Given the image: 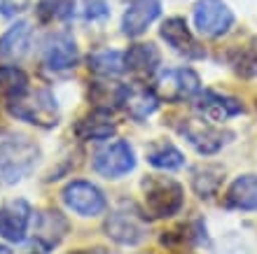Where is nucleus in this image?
<instances>
[{"instance_id": "obj_1", "label": "nucleus", "mask_w": 257, "mask_h": 254, "mask_svg": "<svg viewBox=\"0 0 257 254\" xmlns=\"http://www.w3.org/2000/svg\"><path fill=\"white\" fill-rule=\"evenodd\" d=\"M40 147L26 135H10L0 140V184L12 187L35 170Z\"/></svg>"}, {"instance_id": "obj_2", "label": "nucleus", "mask_w": 257, "mask_h": 254, "mask_svg": "<svg viewBox=\"0 0 257 254\" xmlns=\"http://www.w3.org/2000/svg\"><path fill=\"white\" fill-rule=\"evenodd\" d=\"M143 203L150 219H166L183 210L185 189L183 184L166 175H148L143 180Z\"/></svg>"}, {"instance_id": "obj_3", "label": "nucleus", "mask_w": 257, "mask_h": 254, "mask_svg": "<svg viewBox=\"0 0 257 254\" xmlns=\"http://www.w3.org/2000/svg\"><path fill=\"white\" fill-rule=\"evenodd\" d=\"M7 112L12 114L14 119L26 121V124L38 128H54L61 119L59 103H56L54 94L47 89H38V91L28 89L26 94L7 101Z\"/></svg>"}, {"instance_id": "obj_4", "label": "nucleus", "mask_w": 257, "mask_h": 254, "mask_svg": "<svg viewBox=\"0 0 257 254\" xmlns=\"http://www.w3.org/2000/svg\"><path fill=\"white\" fill-rule=\"evenodd\" d=\"M105 235L117 245L136 247L148 238V214L131 201H124L105 217Z\"/></svg>"}, {"instance_id": "obj_5", "label": "nucleus", "mask_w": 257, "mask_h": 254, "mask_svg": "<svg viewBox=\"0 0 257 254\" xmlns=\"http://www.w3.org/2000/svg\"><path fill=\"white\" fill-rule=\"evenodd\" d=\"M178 133L190 142L192 147L201 156H213L234 138L231 131H222L215 128V124H210L206 119H183L178 124Z\"/></svg>"}, {"instance_id": "obj_6", "label": "nucleus", "mask_w": 257, "mask_h": 254, "mask_svg": "<svg viewBox=\"0 0 257 254\" xmlns=\"http://www.w3.org/2000/svg\"><path fill=\"white\" fill-rule=\"evenodd\" d=\"M155 91L162 103H183L201 91V80L192 68H171L157 77Z\"/></svg>"}, {"instance_id": "obj_7", "label": "nucleus", "mask_w": 257, "mask_h": 254, "mask_svg": "<svg viewBox=\"0 0 257 254\" xmlns=\"http://www.w3.org/2000/svg\"><path fill=\"white\" fill-rule=\"evenodd\" d=\"M234 12L224 0H199L194 7V26L203 38H222L234 26Z\"/></svg>"}, {"instance_id": "obj_8", "label": "nucleus", "mask_w": 257, "mask_h": 254, "mask_svg": "<svg viewBox=\"0 0 257 254\" xmlns=\"http://www.w3.org/2000/svg\"><path fill=\"white\" fill-rule=\"evenodd\" d=\"M61 198L66 203V207H70L75 214L80 217H98V214L105 212L108 201H105V194L101 189L91 184L87 180H73L68 182L61 191Z\"/></svg>"}, {"instance_id": "obj_9", "label": "nucleus", "mask_w": 257, "mask_h": 254, "mask_svg": "<svg viewBox=\"0 0 257 254\" xmlns=\"http://www.w3.org/2000/svg\"><path fill=\"white\" fill-rule=\"evenodd\" d=\"M136 168L134 147L126 140H115L94 154V170L105 180H119Z\"/></svg>"}, {"instance_id": "obj_10", "label": "nucleus", "mask_w": 257, "mask_h": 254, "mask_svg": "<svg viewBox=\"0 0 257 254\" xmlns=\"http://www.w3.org/2000/svg\"><path fill=\"white\" fill-rule=\"evenodd\" d=\"M33 221V207L24 198H14L0 205V238L7 242H24Z\"/></svg>"}, {"instance_id": "obj_11", "label": "nucleus", "mask_w": 257, "mask_h": 254, "mask_svg": "<svg viewBox=\"0 0 257 254\" xmlns=\"http://www.w3.org/2000/svg\"><path fill=\"white\" fill-rule=\"evenodd\" d=\"M194 110L196 114H201L210 124H222V121L243 114V105L241 101L231 98L227 94H217V91H199L194 96Z\"/></svg>"}, {"instance_id": "obj_12", "label": "nucleus", "mask_w": 257, "mask_h": 254, "mask_svg": "<svg viewBox=\"0 0 257 254\" xmlns=\"http://www.w3.org/2000/svg\"><path fill=\"white\" fill-rule=\"evenodd\" d=\"M159 35H162V40L169 45L171 49L185 59H203L206 52L203 47L196 42V38L192 35L190 26H187V21L183 17H171L162 24L159 28Z\"/></svg>"}, {"instance_id": "obj_13", "label": "nucleus", "mask_w": 257, "mask_h": 254, "mask_svg": "<svg viewBox=\"0 0 257 254\" xmlns=\"http://www.w3.org/2000/svg\"><path fill=\"white\" fill-rule=\"evenodd\" d=\"M42 61H45V66H47L49 70H54V73L75 68L77 61H80V49H77L75 38L70 33L49 35L47 42H45V49H42Z\"/></svg>"}, {"instance_id": "obj_14", "label": "nucleus", "mask_w": 257, "mask_h": 254, "mask_svg": "<svg viewBox=\"0 0 257 254\" xmlns=\"http://www.w3.org/2000/svg\"><path fill=\"white\" fill-rule=\"evenodd\" d=\"M162 14V0H131L122 17V33L126 38H138L152 26Z\"/></svg>"}, {"instance_id": "obj_15", "label": "nucleus", "mask_w": 257, "mask_h": 254, "mask_svg": "<svg viewBox=\"0 0 257 254\" xmlns=\"http://www.w3.org/2000/svg\"><path fill=\"white\" fill-rule=\"evenodd\" d=\"M68 231H70V221L66 219V214L54 210V207L42 210L35 217V242L45 252L54 249L56 245H61V240L68 235Z\"/></svg>"}, {"instance_id": "obj_16", "label": "nucleus", "mask_w": 257, "mask_h": 254, "mask_svg": "<svg viewBox=\"0 0 257 254\" xmlns=\"http://www.w3.org/2000/svg\"><path fill=\"white\" fill-rule=\"evenodd\" d=\"M159 96H157L155 87H148L145 82H134L124 87V96H122V107L126 110V114L136 121H143L152 117L159 107Z\"/></svg>"}, {"instance_id": "obj_17", "label": "nucleus", "mask_w": 257, "mask_h": 254, "mask_svg": "<svg viewBox=\"0 0 257 254\" xmlns=\"http://www.w3.org/2000/svg\"><path fill=\"white\" fill-rule=\"evenodd\" d=\"M162 54L152 42H136L124 52V68L138 80H150L159 70Z\"/></svg>"}, {"instance_id": "obj_18", "label": "nucleus", "mask_w": 257, "mask_h": 254, "mask_svg": "<svg viewBox=\"0 0 257 254\" xmlns=\"http://www.w3.org/2000/svg\"><path fill=\"white\" fill-rule=\"evenodd\" d=\"M117 133V124L105 110H94V112L84 114L77 124H75V135L82 142H96V140H110Z\"/></svg>"}, {"instance_id": "obj_19", "label": "nucleus", "mask_w": 257, "mask_h": 254, "mask_svg": "<svg viewBox=\"0 0 257 254\" xmlns=\"http://www.w3.org/2000/svg\"><path fill=\"white\" fill-rule=\"evenodd\" d=\"M33 28L28 21H17L0 35V59L5 61H21L31 49Z\"/></svg>"}, {"instance_id": "obj_20", "label": "nucleus", "mask_w": 257, "mask_h": 254, "mask_svg": "<svg viewBox=\"0 0 257 254\" xmlns=\"http://www.w3.org/2000/svg\"><path fill=\"white\" fill-rule=\"evenodd\" d=\"M224 205L231 210L255 212L257 210V175H238L224 194Z\"/></svg>"}, {"instance_id": "obj_21", "label": "nucleus", "mask_w": 257, "mask_h": 254, "mask_svg": "<svg viewBox=\"0 0 257 254\" xmlns=\"http://www.w3.org/2000/svg\"><path fill=\"white\" fill-rule=\"evenodd\" d=\"M148 163L157 170H164V173H169V170H180L185 166V156L183 152L176 147V145H171L166 140H157L152 142L148 147Z\"/></svg>"}, {"instance_id": "obj_22", "label": "nucleus", "mask_w": 257, "mask_h": 254, "mask_svg": "<svg viewBox=\"0 0 257 254\" xmlns=\"http://www.w3.org/2000/svg\"><path fill=\"white\" fill-rule=\"evenodd\" d=\"M222 177H224L222 166L203 163V166L192 170V189H194V194L199 198H210V196L217 194V189L222 184Z\"/></svg>"}, {"instance_id": "obj_23", "label": "nucleus", "mask_w": 257, "mask_h": 254, "mask_svg": "<svg viewBox=\"0 0 257 254\" xmlns=\"http://www.w3.org/2000/svg\"><path fill=\"white\" fill-rule=\"evenodd\" d=\"M89 70H91L96 77H103V80L119 77L122 73H126V68H124V54L115 52V49L94 52L89 56Z\"/></svg>"}, {"instance_id": "obj_24", "label": "nucleus", "mask_w": 257, "mask_h": 254, "mask_svg": "<svg viewBox=\"0 0 257 254\" xmlns=\"http://www.w3.org/2000/svg\"><path fill=\"white\" fill-rule=\"evenodd\" d=\"M28 75L19 66H0V96L12 101L28 91Z\"/></svg>"}, {"instance_id": "obj_25", "label": "nucleus", "mask_w": 257, "mask_h": 254, "mask_svg": "<svg viewBox=\"0 0 257 254\" xmlns=\"http://www.w3.org/2000/svg\"><path fill=\"white\" fill-rule=\"evenodd\" d=\"M122 96L124 87L122 84H112V82H96L91 91H89V98L96 105V110H105V112H112L117 107H122Z\"/></svg>"}, {"instance_id": "obj_26", "label": "nucleus", "mask_w": 257, "mask_h": 254, "mask_svg": "<svg viewBox=\"0 0 257 254\" xmlns=\"http://www.w3.org/2000/svg\"><path fill=\"white\" fill-rule=\"evenodd\" d=\"M229 66L241 77H257V42L252 45H236L229 52Z\"/></svg>"}, {"instance_id": "obj_27", "label": "nucleus", "mask_w": 257, "mask_h": 254, "mask_svg": "<svg viewBox=\"0 0 257 254\" xmlns=\"http://www.w3.org/2000/svg\"><path fill=\"white\" fill-rule=\"evenodd\" d=\"M75 0H40L38 3V17L42 21H59L73 17Z\"/></svg>"}, {"instance_id": "obj_28", "label": "nucleus", "mask_w": 257, "mask_h": 254, "mask_svg": "<svg viewBox=\"0 0 257 254\" xmlns=\"http://www.w3.org/2000/svg\"><path fill=\"white\" fill-rule=\"evenodd\" d=\"M110 17V5L105 0H84L82 3V19L91 21V24H98V21H105Z\"/></svg>"}, {"instance_id": "obj_29", "label": "nucleus", "mask_w": 257, "mask_h": 254, "mask_svg": "<svg viewBox=\"0 0 257 254\" xmlns=\"http://www.w3.org/2000/svg\"><path fill=\"white\" fill-rule=\"evenodd\" d=\"M70 254H108L103 247H94V249H75V252H70Z\"/></svg>"}, {"instance_id": "obj_30", "label": "nucleus", "mask_w": 257, "mask_h": 254, "mask_svg": "<svg viewBox=\"0 0 257 254\" xmlns=\"http://www.w3.org/2000/svg\"><path fill=\"white\" fill-rule=\"evenodd\" d=\"M0 254H10V249H7V247H3V245H0Z\"/></svg>"}, {"instance_id": "obj_31", "label": "nucleus", "mask_w": 257, "mask_h": 254, "mask_svg": "<svg viewBox=\"0 0 257 254\" xmlns=\"http://www.w3.org/2000/svg\"><path fill=\"white\" fill-rule=\"evenodd\" d=\"M33 254H40V252H33Z\"/></svg>"}]
</instances>
